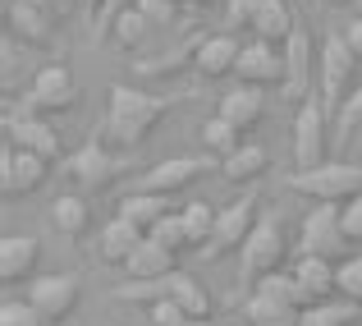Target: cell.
<instances>
[{
  "label": "cell",
  "instance_id": "obj_1",
  "mask_svg": "<svg viewBox=\"0 0 362 326\" xmlns=\"http://www.w3.org/2000/svg\"><path fill=\"white\" fill-rule=\"evenodd\" d=\"M165 115H170V97H151V92H138L129 83H115L106 106V138L115 147H138V142L151 138V129Z\"/></svg>",
  "mask_w": 362,
  "mask_h": 326
},
{
  "label": "cell",
  "instance_id": "obj_2",
  "mask_svg": "<svg viewBox=\"0 0 362 326\" xmlns=\"http://www.w3.org/2000/svg\"><path fill=\"white\" fill-rule=\"evenodd\" d=\"M289 189L312 203H349V198L362 193V166L354 161H321L312 170H293Z\"/></svg>",
  "mask_w": 362,
  "mask_h": 326
},
{
  "label": "cell",
  "instance_id": "obj_3",
  "mask_svg": "<svg viewBox=\"0 0 362 326\" xmlns=\"http://www.w3.org/2000/svg\"><path fill=\"white\" fill-rule=\"evenodd\" d=\"M349 248H354V239H349V230H344L339 203H312V212L303 216V225H298V253L344 262Z\"/></svg>",
  "mask_w": 362,
  "mask_h": 326
},
{
  "label": "cell",
  "instance_id": "obj_4",
  "mask_svg": "<svg viewBox=\"0 0 362 326\" xmlns=\"http://www.w3.org/2000/svg\"><path fill=\"white\" fill-rule=\"evenodd\" d=\"M262 220V193H257V184L243 189V198H234L230 207H221V220H216V235L211 244L202 248L206 262H221L225 253H239L247 244V235H252V225Z\"/></svg>",
  "mask_w": 362,
  "mask_h": 326
},
{
  "label": "cell",
  "instance_id": "obj_5",
  "mask_svg": "<svg viewBox=\"0 0 362 326\" xmlns=\"http://www.w3.org/2000/svg\"><path fill=\"white\" fill-rule=\"evenodd\" d=\"M124 170H129V161L115 157L110 147H101V142H83L78 152H69V157L60 161V175L69 179L78 193H101V189L115 184Z\"/></svg>",
  "mask_w": 362,
  "mask_h": 326
},
{
  "label": "cell",
  "instance_id": "obj_6",
  "mask_svg": "<svg viewBox=\"0 0 362 326\" xmlns=\"http://www.w3.org/2000/svg\"><path fill=\"white\" fill-rule=\"evenodd\" d=\"M354 46L344 42V33H326L321 37V74H317V92L326 101V111H339L344 97L354 92V69H358Z\"/></svg>",
  "mask_w": 362,
  "mask_h": 326
},
{
  "label": "cell",
  "instance_id": "obj_7",
  "mask_svg": "<svg viewBox=\"0 0 362 326\" xmlns=\"http://www.w3.org/2000/svg\"><path fill=\"white\" fill-rule=\"evenodd\" d=\"M243 257V281H262V276L280 271L289 257V239H284V220L280 216H262L247 235V244L239 248Z\"/></svg>",
  "mask_w": 362,
  "mask_h": 326
},
{
  "label": "cell",
  "instance_id": "obj_8",
  "mask_svg": "<svg viewBox=\"0 0 362 326\" xmlns=\"http://www.w3.org/2000/svg\"><path fill=\"white\" fill-rule=\"evenodd\" d=\"M317 74H321V51L317 42L308 37V28H293V37L284 42V83H280V97L284 101H308L312 88H317Z\"/></svg>",
  "mask_w": 362,
  "mask_h": 326
},
{
  "label": "cell",
  "instance_id": "obj_9",
  "mask_svg": "<svg viewBox=\"0 0 362 326\" xmlns=\"http://www.w3.org/2000/svg\"><path fill=\"white\" fill-rule=\"evenodd\" d=\"M78 106V79L69 74V64H42L33 74V88H28L23 111L33 115H60Z\"/></svg>",
  "mask_w": 362,
  "mask_h": 326
},
{
  "label": "cell",
  "instance_id": "obj_10",
  "mask_svg": "<svg viewBox=\"0 0 362 326\" xmlns=\"http://www.w3.org/2000/svg\"><path fill=\"white\" fill-rule=\"evenodd\" d=\"M28 299H33L55 326H60V322L74 317V308H78V299H83V276H78V271L33 276V281H28Z\"/></svg>",
  "mask_w": 362,
  "mask_h": 326
},
{
  "label": "cell",
  "instance_id": "obj_11",
  "mask_svg": "<svg viewBox=\"0 0 362 326\" xmlns=\"http://www.w3.org/2000/svg\"><path fill=\"white\" fill-rule=\"evenodd\" d=\"M293 161H298V170H312L326 161V101L321 97L298 101V115H293Z\"/></svg>",
  "mask_w": 362,
  "mask_h": 326
},
{
  "label": "cell",
  "instance_id": "obj_12",
  "mask_svg": "<svg viewBox=\"0 0 362 326\" xmlns=\"http://www.w3.org/2000/svg\"><path fill=\"white\" fill-rule=\"evenodd\" d=\"M234 79L247 83V88H280L284 83V46L262 42V37L243 42L239 64H234Z\"/></svg>",
  "mask_w": 362,
  "mask_h": 326
},
{
  "label": "cell",
  "instance_id": "obj_13",
  "mask_svg": "<svg viewBox=\"0 0 362 326\" xmlns=\"http://www.w3.org/2000/svg\"><path fill=\"white\" fill-rule=\"evenodd\" d=\"M46 175H51V161H42V157H33V152L14 147V142H9L5 157H0V189H5V198L37 193V189L46 184Z\"/></svg>",
  "mask_w": 362,
  "mask_h": 326
},
{
  "label": "cell",
  "instance_id": "obj_14",
  "mask_svg": "<svg viewBox=\"0 0 362 326\" xmlns=\"http://www.w3.org/2000/svg\"><path fill=\"white\" fill-rule=\"evenodd\" d=\"M5 129H9V142H14V147H23V152H33V157L51 161V166H55V161H64V152H60V133H55V124L46 120V115H33V111L9 115Z\"/></svg>",
  "mask_w": 362,
  "mask_h": 326
},
{
  "label": "cell",
  "instance_id": "obj_15",
  "mask_svg": "<svg viewBox=\"0 0 362 326\" xmlns=\"http://www.w3.org/2000/svg\"><path fill=\"white\" fill-rule=\"evenodd\" d=\"M202 175H206V157H165V161H156V166L142 170L138 189L175 198V193H184L188 184H197Z\"/></svg>",
  "mask_w": 362,
  "mask_h": 326
},
{
  "label": "cell",
  "instance_id": "obj_16",
  "mask_svg": "<svg viewBox=\"0 0 362 326\" xmlns=\"http://www.w3.org/2000/svg\"><path fill=\"white\" fill-rule=\"evenodd\" d=\"M293 276H298V285H303V303H308V308L330 303L339 294V262H330V257L298 253L293 257Z\"/></svg>",
  "mask_w": 362,
  "mask_h": 326
},
{
  "label": "cell",
  "instance_id": "obj_17",
  "mask_svg": "<svg viewBox=\"0 0 362 326\" xmlns=\"http://www.w3.org/2000/svg\"><path fill=\"white\" fill-rule=\"evenodd\" d=\"M239 37L234 33H211V37H197L193 46V64L202 79H230L234 64H239Z\"/></svg>",
  "mask_w": 362,
  "mask_h": 326
},
{
  "label": "cell",
  "instance_id": "obj_18",
  "mask_svg": "<svg viewBox=\"0 0 362 326\" xmlns=\"http://www.w3.org/2000/svg\"><path fill=\"white\" fill-rule=\"evenodd\" d=\"M179 253L175 248H165L156 235H142V244L129 253V262H124V271H129V281H165V276L179 271Z\"/></svg>",
  "mask_w": 362,
  "mask_h": 326
},
{
  "label": "cell",
  "instance_id": "obj_19",
  "mask_svg": "<svg viewBox=\"0 0 362 326\" xmlns=\"http://www.w3.org/2000/svg\"><path fill=\"white\" fill-rule=\"evenodd\" d=\"M5 18H9V33L23 37V46H51L55 42L51 9L28 5V0H5Z\"/></svg>",
  "mask_w": 362,
  "mask_h": 326
},
{
  "label": "cell",
  "instance_id": "obj_20",
  "mask_svg": "<svg viewBox=\"0 0 362 326\" xmlns=\"http://www.w3.org/2000/svg\"><path fill=\"white\" fill-rule=\"evenodd\" d=\"M37 262H42V244L33 235H5V244H0V281L5 285L33 281Z\"/></svg>",
  "mask_w": 362,
  "mask_h": 326
},
{
  "label": "cell",
  "instance_id": "obj_21",
  "mask_svg": "<svg viewBox=\"0 0 362 326\" xmlns=\"http://www.w3.org/2000/svg\"><path fill=\"white\" fill-rule=\"evenodd\" d=\"M138 244H142V230L133 225V220H124L119 212L97 230V257H101V262H110V266H124Z\"/></svg>",
  "mask_w": 362,
  "mask_h": 326
},
{
  "label": "cell",
  "instance_id": "obj_22",
  "mask_svg": "<svg viewBox=\"0 0 362 326\" xmlns=\"http://www.w3.org/2000/svg\"><path fill=\"white\" fill-rule=\"evenodd\" d=\"M216 115H225L230 124H239V129H257V124L266 120V97L262 88H247V83H239V88H230L221 97V106H216Z\"/></svg>",
  "mask_w": 362,
  "mask_h": 326
},
{
  "label": "cell",
  "instance_id": "obj_23",
  "mask_svg": "<svg viewBox=\"0 0 362 326\" xmlns=\"http://www.w3.org/2000/svg\"><path fill=\"white\" fill-rule=\"evenodd\" d=\"M115 212H119L124 220H133L142 235H151V230H156L160 220L170 216V198H165V193H147V189H133V193L119 198Z\"/></svg>",
  "mask_w": 362,
  "mask_h": 326
},
{
  "label": "cell",
  "instance_id": "obj_24",
  "mask_svg": "<svg viewBox=\"0 0 362 326\" xmlns=\"http://www.w3.org/2000/svg\"><path fill=\"white\" fill-rule=\"evenodd\" d=\"M243 317H247V326H298L303 322V308H298V303L275 299V294L252 290V294H247V303H243Z\"/></svg>",
  "mask_w": 362,
  "mask_h": 326
},
{
  "label": "cell",
  "instance_id": "obj_25",
  "mask_svg": "<svg viewBox=\"0 0 362 326\" xmlns=\"http://www.w3.org/2000/svg\"><path fill=\"white\" fill-rule=\"evenodd\" d=\"M51 225L60 230L64 239H88L92 230V207H88V193H60L51 203Z\"/></svg>",
  "mask_w": 362,
  "mask_h": 326
},
{
  "label": "cell",
  "instance_id": "obj_26",
  "mask_svg": "<svg viewBox=\"0 0 362 326\" xmlns=\"http://www.w3.org/2000/svg\"><path fill=\"white\" fill-rule=\"evenodd\" d=\"M266 170H271V152L257 147V142H243L239 152H230V157L221 161V175L230 179V184H257Z\"/></svg>",
  "mask_w": 362,
  "mask_h": 326
},
{
  "label": "cell",
  "instance_id": "obj_27",
  "mask_svg": "<svg viewBox=\"0 0 362 326\" xmlns=\"http://www.w3.org/2000/svg\"><path fill=\"white\" fill-rule=\"evenodd\" d=\"M247 28H252V37H262V42H275V46H284V42L293 37V28H298V23H293V9H289V0H266V5L257 9V18H252Z\"/></svg>",
  "mask_w": 362,
  "mask_h": 326
},
{
  "label": "cell",
  "instance_id": "obj_28",
  "mask_svg": "<svg viewBox=\"0 0 362 326\" xmlns=\"http://www.w3.org/2000/svg\"><path fill=\"white\" fill-rule=\"evenodd\" d=\"M170 299H175L188 317H211V294H206V285L197 281V276H188V271L170 276Z\"/></svg>",
  "mask_w": 362,
  "mask_h": 326
},
{
  "label": "cell",
  "instance_id": "obj_29",
  "mask_svg": "<svg viewBox=\"0 0 362 326\" xmlns=\"http://www.w3.org/2000/svg\"><path fill=\"white\" fill-rule=\"evenodd\" d=\"M202 147H206V157H230V152H239L243 147V129L239 124H230L225 115H211V120L202 124Z\"/></svg>",
  "mask_w": 362,
  "mask_h": 326
},
{
  "label": "cell",
  "instance_id": "obj_30",
  "mask_svg": "<svg viewBox=\"0 0 362 326\" xmlns=\"http://www.w3.org/2000/svg\"><path fill=\"white\" fill-rule=\"evenodd\" d=\"M184 212V225H188V235H193V248L202 253L206 244H211V235H216V220H221V207H211V203H202V198H193L188 207H179Z\"/></svg>",
  "mask_w": 362,
  "mask_h": 326
},
{
  "label": "cell",
  "instance_id": "obj_31",
  "mask_svg": "<svg viewBox=\"0 0 362 326\" xmlns=\"http://www.w3.org/2000/svg\"><path fill=\"white\" fill-rule=\"evenodd\" d=\"M358 303H335V299H330V303H317V308H303V322L298 326H354L358 322Z\"/></svg>",
  "mask_w": 362,
  "mask_h": 326
},
{
  "label": "cell",
  "instance_id": "obj_32",
  "mask_svg": "<svg viewBox=\"0 0 362 326\" xmlns=\"http://www.w3.org/2000/svg\"><path fill=\"white\" fill-rule=\"evenodd\" d=\"M147 28H151V18L142 14L138 5H133V9H124V14L115 18V23H110V42H115V46H124V51H133V46H138L142 37H147Z\"/></svg>",
  "mask_w": 362,
  "mask_h": 326
},
{
  "label": "cell",
  "instance_id": "obj_33",
  "mask_svg": "<svg viewBox=\"0 0 362 326\" xmlns=\"http://www.w3.org/2000/svg\"><path fill=\"white\" fill-rule=\"evenodd\" d=\"M0 326H55V322L23 294V299H5V308H0Z\"/></svg>",
  "mask_w": 362,
  "mask_h": 326
},
{
  "label": "cell",
  "instance_id": "obj_34",
  "mask_svg": "<svg viewBox=\"0 0 362 326\" xmlns=\"http://www.w3.org/2000/svg\"><path fill=\"white\" fill-rule=\"evenodd\" d=\"M358 129H362V83L344 97V106L335 111V138H339V142H349Z\"/></svg>",
  "mask_w": 362,
  "mask_h": 326
},
{
  "label": "cell",
  "instance_id": "obj_35",
  "mask_svg": "<svg viewBox=\"0 0 362 326\" xmlns=\"http://www.w3.org/2000/svg\"><path fill=\"white\" fill-rule=\"evenodd\" d=\"M170 294V276L165 281H129V285H115V299L119 303H156Z\"/></svg>",
  "mask_w": 362,
  "mask_h": 326
},
{
  "label": "cell",
  "instance_id": "obj_36",
  "mask_svg": "<svg viewBox=\"0 0 362 326\" xmlns=\"http://www.w3.org/2000/svg\"><path fill=\"white\" fill-rule=\"evenodd\" d=\"M151 235H156L165 248H175V253H188V248H193V235H188V225H184V212H170Z\"/></svg>",
  "mask_w": 362,
  "mask_h": 326
},
{
  "label": "cell",
  "instance_id": "obj_37",
  "mask_svg": "<svg viewBox=\"0 0 362 326\" xmlns=\"http://www.w3.org/2000/svg\"><path fill=\"white\" fill-rule=\"evenodd\" d=\"M339 294H344L349 303H358V308H362V253H358V257L349 253L344 262H339Z\"/></svg>",
  "mask_w": 362,
  "mask_h": 326
},
{
  "label": "cell",
  "instance_id": "obj_38",
  "mask_svg": "<svg viewBox=\"0 0 362 326\" xmlns=\"http://www.w3.org/2000/svg\"><path fill=\"white\" fill-rule=\"evenodd\" d=\"M138 0H101V9H97V18H92V37L97 42H110V23L124 14V9H133Z\"/></svg>",
  "mask_w": 362,
  "mask_h": 326
},
{
  "label": "cell",
  "instance_id": "obj_39",
  "mask_svg": "<svg viewBox=\"0 0 362 326\" xmlns=\"http://www.w3.org/2000/svg\"><path fill=\"white\" fill-rule=\"evenodd\" d=\"M138 9L151 18V28L175 23V18H179V0H138Z\"/></svg>",
  "mask_w": 362,
  "mask_h": 326
},
{
  "label": "cell",
  "instance_id": "obj_40",
  "mask_svg": "<svg viewBox=\"0 0 362 326\" xmlns=\"http://www.w3.org/2000/svg\"><path fill=\"white\" fill-rule=\"evenodd\" d=\"M151 322H156V326H184V322H188V313H184V308H179V303L165 294V299L151 303Z\"/></svg>",
  "mask_w": 362,
  "mask_h": 326
},
{
  "label": "cell",
  "instance_id": "obj_41",
  "mask_svg": "<svg viewBox=\"0 0 362 326\" xmlns=\"http://www.w3.org/2000/svg\"><path fill=\"white\" fill-rule=\"evenodd\" d=\"M339 216H344V230L354 244H362V193L349 198V203H339Z\"/></svg>",
  "mask_w": 362,
  "mask_h": 326
},
{
  "label": "cell",
  "instance_id": "obj_42",
  "mask_svg": "<svg viewBox=\"0 0 362 326\" xmlns=\"http://www.w3.org/2000/svg\"><path fill=\"white\" fill-rule=\"evenodd\" d=\"M266 0H230V23L234 28H247L257 18V9H262Z\"/></svg>",
  "mask_w": 362,
  "mask_h": 326
},
{
  "label": "cell",
  "instance_id": "obj_43",
  "mask_svg": "<svg viewBox=\"0 0 362 326\" xmlns=\"http://www.w3.org/2000/svg\"><path fill=\"white\" fill-rule=\"evenodd\" d=\"M344 42L354 46V55L362 60V14H358V18H349V28H344Z\"/></svg>",
  "mask_w": 362,
  "mask_h": 326
},
{
  "label": "cell",
  "instance_id": "obj_44",
  "mask_svg": "<svg viewBox=\"0 0 362 326\" xmlns=\"http://www.w3.org/2000/svg\"><path fill=\"white\" fill-rule=\"evenodd\" d=\"M78 5H83V9H88V14H92V18H97V9H101V0H78Z\"/></svg>",
  "mask_w": 362,
  "mask_h": 326
},
{
  "label": "cell",
  "instance_id": "obj_45",
  "mask_svg": "<svg viewBox=\"0 0 362 326\" xmlns=\"http://www.w3.org/2000/svg\"><path fill=\"white\" fill-rule=\"evenodd\" d=\"M184 326H211V317H188Z\"/></svg>",
  "mask_w": 362,
  "mask_h": 326
},
{
  "label": "cell",
  "instance_id": "obj_46",
  "mask_svg": "<svg viewBox=\"0 0 362 326\" xmlns=\"http://www.w3.org/2000/svg\"><path fill=\"white\" fill-rule=\"evenodd\" d=\"M28 5H42V9H51V14H55V0H28Z\"/></svg>",
  "mask_w": 362,
  "mask_h": 326
},
{
  "label": "cell",
  "instance_id": "obj_47",
  "mask_svg": "<svg viewBox=\"0 0 362 326\" xmlns=\"http://www.w3.org/2000/svg\"><path fill=\"white\" fill-rule=\"evenodd\" d=\"M188 5H197V9H211V5H216V0H188Z\"/></svg>",
  "mask_w": 362,
  "mask_h": 326
},
{
  "label": "cell",
  "instance_id": "obj_48",
  "mask_svg": "<svg viewBox=\"0 0 362 326\" xmlns=\"http://www.w3.org/2000/svg\"><path fill=\"white\" fill-rule=\"evenodd\" d=\"M326 5H335V9H344V5H354V0H326Z\"/></svg>",
  "mask_w": 362,
  "mask_h": 326
},
{
  "label": "cell",
  "instance_id": "obj_49",
  "mask_svg": "<svg viewBox=\"0 0 362 326\" xmlns=\"http://www.w3.org/2000/svg\"><path fill=\"white\" fill-rule=\"evenodd\" d=\"M179 5H184V0H179Z\"/></svg>",
  "mask_w": 362,
  "mask_h": 326
},
{
  "label": "cell",
  "instance_id": "obj_50",
  "mask_svg": "<svg viewBox=\"0 0 362 326\" xmlns=\"http://www.w3.org/2000/svg\"><path fill=\"white\" fill-rule=\"evenodd\" d=\"M358 5H362V0H358Z\"/></svg>",
  "mask_w": 362,
  "mask_h": 326
}]
</instances>
